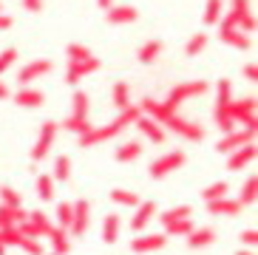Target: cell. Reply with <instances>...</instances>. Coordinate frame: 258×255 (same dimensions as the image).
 Segmentation results:
<instances>
[{"label": "cell", "instance_id": "obj_1", "mask_svg": "<svg viewBox=\"0 0 258 255\" xmlns=\"http://www.w3.org/2000/svg\"><path fill=\"white\" fill-rule=\"evenodd\" d=\"M139 116H142V111H139L137 105H128L125 111H119V116H116L114 122H108V125H102V128L91 125L85 134L77 136V139H80V148H94V145H102V142H108V139H114V136H119L125 128L137 125Z\"/></svg>", "mask_w": 258, "mask_h": 255}, {"label": "cell", "instance_id": "obj_2", "mask_svg": "<svg viewBox=\"0 0 258 255\" xmlns=\"http://www.w3.org/2000/svg\"><path fill=\"white\" fill-rule=\"evenodd\" d=\"M207 91H210V83H207V80H190V83H179L176 88H170V94H167L162 102H165L167 108L179 111V105H182L184 99L202 97V94H207Z\"/></svg>", "mask_w": 258, "mask_h": 255}, {"label": "cell", "instance_id": "obj_3", "mask_svg": "<svg viewBox=\"0 0 258 255\" xmlns=\"http://www.w3.org/2000/svg\"><path fill=\"white\" fill-rule=\"evenodd\" d=\"M184 162H187L184 150H167V153H162L159 159H153L151 165H148V176H151V179H165V176L179 170Z\"/></svg>", "mask_w": 258, "mask_h": 255}, {"label": "cell", "instance_id": "obj_4", "mask_svg": "<svg viewBox=\"0 0 258 255\" xmlns=\"http://www.w3.org/2000/svg\"><path fill=\"white\" fill-rule=\"evenodd\" d=\"M162 128H170L176 136H182V139H187V142H205V128L199 125V122H193V119L179 116V111L170 113V116L162 122Z\"/></svg>", "mask_w": 258, "mask_h": 255}, {"label": "cell", "instance_id": "obj_5", "mask_svg": "<svg viewBox=\"0 0 258 255\" xmlns=\"http://www.w3.org/2000/svg\"><path fill=\"white\" fill-rule=\"evenodd\" d=\"M255 128L258 125H244V128H235L233 134H224L219 139V145H216V150H219V153H233V150H238L241 145L255 142Z\"/></svg>", "mask_w": 258, "mask_h": 255}, {"label": "cell", "instance_id": "obj_6", "mask_svg": "<svg viewBox=\"0 0 258 255\" xmlns=\"http://www.w3.org/2000/svg\"><path fill=\"white\" fill-rule=\"evenodd\" d=\"M227 116L235 125H258L255 122V97H244V99H230Z\"/></svg>", "mask_w": 258, "mask_h": 255}, {"label": "cell", "instance_id": "obj_7", "mask_svg": "<svg viewBox=\"0 0 258 255\" xmlns=\"http://www.w3.org/2000/svg\"><path fill=\"white\" fill-rule=\"evenodd\" d=\"M57 131H60V122H54V119H46L43 125H40L37 142H34V148L29 150V156L34 159V162H40V159L48 156V150H51V145H54V136H57Z\"/></svg>", "mask_w": 258, "mask_h": 255}, {"label": "cell", "instance_id": "obj_8", "mask_svg": "<svg viewBox=\"0 0 258 255\" xmlns=\"http://www.w3.org/2000/svg\"><path fill=\"white\" fill-rule=\"evenodd\" d=\"M17 227H20V233H23L26 238H48V233H51L54 224L48 221L46 213L34 210V213H29V216H26L23 224H17Z\"/></svg>", "mask_w": 258, "mask_h": 255}, {"label": "cell", "instance_id": "obj_9", "mask_svg": "<svg viewBox=\"0 0 258 255\" xmlns=\"http://www.w3.org/2000/svg\"><path fill=\"white\" fill-rule=\"evenodd\" d=\"M99 68H102V60H97V57H88V60H80V62H69V71H66V83L69 85H80V80L83 77H91V74H97Z\"/></svg>", "mask_w": 258, "mask_h": 255}, {"label": "cell", "instance_id": "obj_10", "mask_svg": "<svg viewBox=\"0 0 258 255\" xmlns=\"http://www.w3.org/2000/svg\"><path fill=\"white\" fill-rule=\"evenodd\" d=\"M51 71H54V62L51 60H31V62H26V66L20 68L17 83H20V85H31V83H37V80H43V77H48Z\"/></svg>", "mask_w": 258, "mask_h": 255}, {"label": "cell", "instance_id": "obj_11", "mask_svg": "<svg viewBox=\"0 0 258 255\" xmlns=\"http://www.w3.org/2000/svg\"><path fill=\"white\" fill-rule=\"evenodd\" d=\"M167 244V235L165 233H139L137 238L131 241V249L137 255H151L156 249H162Z\"/></svg>", "mask_w": 258, "mask_h": 255}, {"label": "cell", "instance_id": "obj_12", "mask_svg": "<svg viewBox=\"0 0 258 255\" xmlns=\"http://www.w3.org/2000/svg\"><path fill=\"white\" fill-rule=\"evenodd\" d=\"M205 204H207V213H210L213 218H235L244 210L241 204H238V199H230V196L216 199V202H205Z\"/></svg>", "mask_w": 258, "mask_h": 255}, {"label": "cell", "instance_id": "obj_13", "mask_svg": "<svg viewBox=\"0 0 258 255\" xmlns=\"http://www.w3.org/2000/svg\"><path fill=\"white\" fill-rule=\"evenodd\" d=\"M46 102V94L37 88H31V85H20L15 91V105L17 108H26V111H34V108H43Z\"/></svg>", "mask_w": 258, "mask_h": 255}, {"label": "cell", "instance_id": "obj_14", "mask_svg": "<svg viewBox=\"0 0 258 255\" xmlns=\"http://www.w3.org/2000/svg\"><path fill=\"white\" fill-rule=\"evenodd\" d=\"M134 210H137V213H134V218H131V230H134V233H142L145 227L156 218L159 207H156V202H139Z\"/></svg>", "mask_w": 258, "mask_h": 255}, {"label": "cell", "instance_id": "obj_15", "mask_svg": "<svg viewBox=\"0 0 258 255\" xmlns=\"http://www.w3.org/2000/svg\"><path fill=\"white\" fill-rule=\"evenodd\" d=\"M134 128H137V131H139V134H142L151 145H162V142H165V136H167L165 128H162L156 119H151V116H139Z\"/></svg>", "mask_w": 258, "mask_h": 255}, {"label": "cell", "instance_id": "obj_16", "mask_svg": "<svg viewBox=\"0 0 258 255\" xmlns=\"http://www.w3.org/2000/svg\"><path fill=\"white\" fill-rule=\"evenodd\" d=\"M88 216H91V204L88 199H77L74 202V218H71L69 235H83L88 230Z\"/></svg>", "mask_w": 258, "mask_h": 255}, {"label": "cell", "instance_id": "obj_17", "mask_svg": "<svg viewBox=\"0 0 258 255\" xmlns=\"http://www.w3.org/2000/svg\"><path fill=\"white\" fill-rule=\"evenodd\" d=\"M252 159H255V142H250V145H241L238 150H233L230 153V159H227V167L233 173H238V170H244L247 165H252Z\"/></svg>", "mask_w": 258, "mask_h": 255}, {"label": "cell", "instance_id": "obj_18", "mask_svg": "<svg viewBox=\"0 0 258 255\" xmlns=\"http://www.w3.org/2000/svg\"><path fill=\"white\" fill-rule=\"evenodd\" d=\"M139 17L137 6H128V3H122V6H111L105 12V20L111 23V26H128V23H134Z\"/></svg>", "mask_w": 258, "mask_h": 255}, {"label": "cell", "instance_id": "obj_19", "mask_svg": "<svg viewBox=\"0 0 258 255\" xmlns=\"http://www.w3.org/2000/svg\"><path fill=\"white\" fill-rule=\"evenodd\" d=\"M219 40L224 45H230V48H238V51H247L252 45L250 34H244V31H238V29H221V26H219Z\"/></svg>", "mask_w": 258, "mask_h": 255}, {"label": "cell", "instance_id": "obj_20", "mask_svg": "<svg viewBox=\"0 0 258 255\" xmlns=\"http://www.w3.org/2000/svg\"><path fill=\"white\" fill-rule=\"evenodd\" d=\"M216 241V230L213 227H193L187 233V247L190 249H205Z\"/></svg>", "mask_w": 258, "mask_h": 255}, {"label": "cell", "instance_id": "obj_21", "mask_svg": "<svg viewBox=\"0 0 258 255\" xmlns=\"http://www.w3.org/2000/svg\"><path fill=\"white\" fill-rule=\"evenodd\" d=\"M48 238H51V249L54 255H69L71 252V235L66 227H51V233H48Z\"/></svg>", "mask_w": 258, "mask_h": 255}, {"label": "cell", "instance_id": "obj_22", "mask_svg": "<svg viewBox=\"0 0 258 255\" xmlns=\"http://www.w3.org/2000/svg\"><path fill=\"white\" fill-rule=\"evenodd\" d=\"M26 216H29V213H26L23 207H6V204H0V230H3V227L23 224Z\"/></svg>", "mask_w": 258, "mask_h": 255}, {"label": "cell", "instance_id": "obj_23", "mask_svg": "<svg viewBox=\"0 0 258 255\" xmlns=\"http://www.w3.org/2000/svg\"><path fill=\"white\" fill-rule=\"evenodd\" d=\"M139 156H142V142H137V139H131V142H122L119 148H116V162H119V165L137 162Z\"/></svg>", "mask_w": 258, "mask_h": 255}, {"label": "cell", "instance_id": "obj_24", "mask_svg": "<svg viewBox=\"0 0 258 255\" xmlns=\"http://www.w3.org/2000/svg\"><path fill=\"white\" fill-rule=\"evenodd\" d=\"M159 54H162V40H148V43L139 45L137 60L142 62V66H153V62L159 60Z\"/></svg>", "mask_w": 258, "mask_h": 255}, {"label": "cell", "instance_id": "obj_25", "mask_svg": "<svg viewBox=\"0 0 258 255\" xmlns=\"http://www.w3.org/2000/svg\"><path fill=\"white\" fill-rule=\"evenodd\" d=\"M119 230H122V218L116 216V213L105 216V221H102V241H105V244H116Z\"/></svg>", "mask_w": 258, "mask_h": 255}, {"label": "cell", "instance_id": "obj_26", "mask_svg": "<svg viewBox=\"0 0 258 255\" xmlns=\"http://www.w3.org/2000/svg\"><path fill=\"white\" fill-rule=\"evenodd\" d=\"M88 108H91V97L85 91H74V99H71V113L77 119H88Z\"/></svg>", "mask_w": 258, "mask_h": 255}, {"label": "cell", "instance_id": "obj_27", "mask_svg": "<svg viewBox=\"0 0 258 255\" xmlns=\"http://www.w3.org/2000/svg\"><path fill=\"white\" fill-rule=\"evenodd\" d=\"M111 99H114V108H116V111H125V108L131 105V85L125 83V80L114 83V91H111Z\"/></svg>", "mask_w": 258, "mask_h": 255}, {"label": "cell", "instance_id": "obj_28", "mask_svg": "<svg viewBox=\"0 0 258 255\" xmlns=\"http://www.w3.org/2000/svg\"><path fill=\"white\" fill-rule=\"evenodd\" d=\"M111 202L116 204V207H137L142 199H139L134 190H125V187H114L111 190Z\"/></svg>", "mask_w": 258, "mask_h": 255}, {"label": "cell", "instance_id": "obj_29", "mask_svg": "<svg viewBox=\"0 0 258 255\" xmlns=\"http://www.w3.org/2000/svg\"><path fill=\"white\" fill-rule=\"evenodd\" d=\"M156 216H159L162 227H165V224H170V221H179V218H190L193 216V207H190V204H176V207H170V210H165V213H156Z\"/></svg>", "mask_w": 258, "mask_h": 255}, {"label": "cell", "instance_id": "obj_30", "mask_svg": "<svg viewBox=\"0 0 258 255\" xmlns=\"http://www.w3.org/2000/svg\"><path fill=\"white\" fill-rule=\"evenodd\" d=\"M196 227L193 218H179V221H170L165 224V235H176V238H187V233Z\"/></svg>", "mask_w": 258, "mask_h": 255}, {"label": "cell", "instance_id": "obj_31", "mask_svg": "<svg viewBox=\"0 0 258 255\" xmlns=\"http://www.w3.org/2000/svg\"><path fill=\"white\" fill-rule=\"evenodd\" d=\"M255 193H258L255 176H247V179H244V184H241V190H238V204H241V207L252 204V202H255Z\"/></svg>", "mask_w": 258, "mask_h": 255}, {"label": "cell", "instance_id": "obj_32", "mask_svg": "<svg viewBox=\"0 0 258 255\" xmlns=\"http://www.w3.org/2000/svg\"><path fill=\"white\" fill-rule=\"evenodd\" d=\"M34 190H37V199L51 202V199H54V179L48 176V173H40L37 181H34Z\"/></svg>", "mask_w": 258, "mask_h": 255}, {"label": "cell", "instance_id": "obj_33", "mask_svg": "<svg viewBox=\"0 0 258 255\" xmlns=\"http://www.w3.org/2000/svg\"><path fill=\"white\" fill-rule=\"evenodd\" d=\"M207 43H210V37H207L205 31H196V34L187 40V45H184V54H187V57H196V54H202L207 48Z\"/></svg>", "mask_w": 258, "mask_h": 255}, {"label": "cell", "instance_id": "obj_34", "mask_svg": "<svg viewBox=\"0 0 258 255\" xmlns=\"http://www.w3.org/2000/svg\"><path fill=\"white\" fill-rule=\"evenodd\" d=\"M227 193H230L227 181H213V184H207V187L202 190V199H205V202H216V199H224Z\"/></svg>", "mask_w": 258, "mask_h": 255}, {"label": "cell", "instance_id": "obj_35", "mask_svg": "<svg viewBox=\"0 0 258 255\" xmlns=\"http://www.w3.org/2000/svg\"><path fill=\"white\" fill-rule=\"evenodd\" d=\"M69 176H71V159L69 156H57V159H54V176H51V179L60 181V184H66Z\"/></svg>", "mask_w": 258, "mask_h": 255}, {"label": "cell", "instance_id": "obj_36", "mask_svg": "<svg viewBox=\"0 0 258 255\" xmlns=\"http://www.w3.org/2000/svg\"><path fill=\"white\" fill-rule=\"evenodd\" d=\"M26 235L20 233V227H3V230H0V244H3V247H20V241H23Z\"/></svg>", "mask_w": 258, "mask_h": 255}, {"label": "cell", "instance_id": "obj_37", "mask_svg": "<svg viewBox=\"0 0 258 255\" xmlns=\"http://www.w3.org/2000/svg\"><path fill=\"white\" fill-rule=\"evenodd\" d=\"M221 15H224V0H207V6H205V23L207 26H216V23L221 20Z\"/></svg>", "mask_w": 258, "mask_h": 255}, {"label": "cell", "instance_id": "obj_38", "mask_svg": "<svg viewBox=\"0 0 258 255\" xmlns=\"http://www.w3.org/2000/svg\"><path fill=\"white\" fill-rule=\"evenodd\" d=\"M54 216H57V227H66L69 230L71 218H74V202H60L57 210H54Z\"/></svg>", "mask_w": 258, "mask_h": 255}, {"label": "cell", "instance_id": "obj_39", "mask_svg": "<svg viewBox=\"0 0 258 255\" xmlns=\"http://www.w3.org/2000/svg\"><path fill=\"white\" fill-rule=\"evenodd\" d=\"M230 99H233V83L230 80H219V85H216V105L224 108V105H230Z\"/></svg>", "mask_w": 258, "mask_h": 255}, {"label": "cell", "instance_id": "obj_40", "mask_svg": "<svg viewBox=\"0 0 258 255\" xmlns=\"http://www.w3.org/2000/svg\"><path fill=\"white\" fill-rule=\"evenodd\" d=\"M0 204H6V207H23V199H20V193L15 187L3 184L0 187Z\"/></svg>", "mask_w": 258, "mask_h": 255}, {"label": "cell", "instance_id": "obj_41", "mask_svg": "<svg viewBox=\"0 0 258 255\" xmlns=\"http://www.w3.org/2000/svg\"><path fill=\"white\" fill-rule=\"evenodd\" d=\"M66 54H69V62H80V60H88V57H91V48L83 45V43H69Z\"/></svg>", "mask_w": 258, "mask_h": 255}, {"label": "cell", "instance_id": "obj_42", "mask_svg": "<svg viewBox=\"0 0 258 255\" xmlns=\"http://www.w3.org/2000/svg\"><path fill=\"white\" fill-rule=\"evenodd\" d=\"M60 128H66L69 134H77V136H80V134H85V131L91 128V122H88V119H77V116H66Z\"/></svg>", "mask_w": 258, "mask_h": 255}, {"label": "cell", "instance_id": "obj_43", "mask_svg": "<svg viewBox=\"0 0 258 255\" xmlns=\"http://www.w3.org/2000/svg\"><path fill=\"white\" fill-rule=\"evenodd\" d=\"M15 60H17V48H15V45L0 51V77H3V74L9 71V68L15 66Z\"/></svg>", "mask_w": 258, "mask_h": 255}, {"label": "cell", "instance_id": "obj_44", "mask_svg": "<svg viewBox=\"0 0 258 255\" xmlns=\"http://www.w3.org/2000/svg\"><path fill=\"white\" fill-rule=\"evenodd\" d=\"M20 249H23L26 255H43V244H40V238H23L20 241Z\"/></svg>", "mask_w": 258, "mask_h": 255}, {"label": "cell", "instance_id": "obj_45", "mask_svg": "<svg viewBox=\"0 0 258 255\" xmlns=\"http://www.w3.org/2000/svg\"><path fill=\"white\" fill-rule=\"evenodd\" d=\"M238 241H241V247H250V249H255V244H258V230H241L238 233Z\"/></svg>", "mask_w": 258, "mask_h": 255}, {"label": "cell", "instance_id": "obj_46", "mask_svg": "<svg viewBox=\"0 0 258 255\" xmlns=\"http://www.w3.org/2000/svg\"><path fill=\"white\" fill-rule=\"evenodd\" d=\"M235 29L252 37V34H255V15H252V12H250V15H244L241 20H238V26H235Z\"/></svg>", "mask_w": 258, "mask_h": 255}, {"label": "cell", "instance_id": "obj_47", "mask_svg": "<svg viewBox=\"0 0 258 255\" xmlns=\"http://www.w3.org/2000/svg\"><path fill=\"white\" fill-rule=\"evenodd\" d=\"M241 74H244V80H247V83H255V80H258V68H255V62H247V66L241 68Z\"/></svg>", "mask_w": 258, "mask_h": 255}, {"label": "cell", "instance_id": "obj_48", "mask_svg": "<svg viewBox=\"0 0 258 255\" xmlns=\"http://www.w3.org/2000/svg\"><path fill=\"white\" fill-rule=\"evenodd\" d=\"M216 125H219V131H221V134H233L235 128H238V125H235L233 119H230V116H224V119H219V122H216Z\"/></svg>", "mask_w": 258, "mask_h": 255}, {"label": "cell", "instance_id": "obj_49", "mask_svg": "<svg viewBox=\"0 0 258 255\" xmlns=\"http://www.w3.org/2000/svg\"><path fill=\"white\" fill-rule=\"evenodd\" d=\"M23 6L29 9V12H40V9H43V0H23Z\"/></svg>", "mask_w": 258, "mask_h": 255}, {"label": "cell", "instance_id": "obj_50", "mask_svg": "<svg viewBox=\"0 0 258 255\" xmlns=\"http://www.w3.org/2000/svg\"><path fill=\"white\" fill-rule=\"evenodd\" d=\"M6 29H12V17L0 12V31H6Z\"/></svg>", "mask_w": 258, "mask_h": 255}, {"label": "cell", "instance_id": "obj_51", "mask_svg": "<svg viewBox=\"0 0 258 255\" xmlns=\"http://www.w3.org/2000/svg\"><path fill=\"white\" fill-rule=\"evenodd\" d=\"M9 97H12V91H9V85L0 80V102H3V99H9Z\"/></svg>", "mask_w": 258, "mask_h": 255}, {"label": "cell", "instance_id": "obj_52", "mask_svg": "<svg viewBox=\"0 0 258 255\" xmlns=\"http://www.w3.org/2000/svg\"><path fill=\"white\" fill-rule=\"evenodd\" d=\"M97 3H99V9H105V12L114 6V0H97Z\"/></svg>", "mask_w": 258, "mask_h": 255}, {"label": "cell", "instance_id": "obj_53", "mask_svg": "<svg viewBox=\"0 0 258 255\" xmlns=\"http://www.w3.org/2000/svg\"><path fill=\"white\" fill-rule=\"evenodd\" d=\"M235 255H255V249H250V247H241Z\"/></svg>", "mask_w": 258, "mask_h": 255}, {"label": "cell", "instance_id": "obj_54", "mask_svg": "<svg viewBox=\"0 0 258 255\" xmlns=\"http://www.w3.org/2000/svg\"><path fill=\"white\" fill-rule=\"evenodd\" d=\"M0 255H6V247H3V244H0Z\"/></svg>", "mask_w": 258, "mask_h": 255}, {"label": "cell", "instance_id": "obj_55", "mask_svg": "<svg viewBox=\"0 0 258 255\" xmlns=\"http://www.w3.org/2000/svg\"><path fill=\"white\" fill-rule=\"evenodd\" d=\"M0 12H3V3H0Z\"/></svg>", "mask_w": 258, "mask_h": 255}, {"label": "cell", "instance_id": "obj_56", "mask_svg": "<svg viewBox=\"0 0 258 255\" xmlns=\"http://www.w3.org/2000/svg\"><path fill=\"white\" fill-rule=\"evenodd\" d=\"M51 255H54V252H51Z\"/></svg>", "mask_w": 258, "mask_h": 255}]
</instances>
